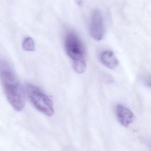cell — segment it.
Wrapping results in <instances>:
<instances>
[{
	"label": "cell",
	"mask_w": 151,
	"mask_h": 151,
	"mask_svg": "<svg viewBox=\"0 0 151 151\" xmlns=\"http://www.w3.org/2000/svg\"><path fill=\"white\" fill-rule=\"evenodd\" d=\"M1 78L6 97L17 111L23 109L25 104L24 90L9 63L1 62Z\"/></svg>",
	"instance_id": "obj_1"
},
{
	"label": "cell",
	"mask_w": 151,
	"mask_h": 151,
	"mask_svg": "<svg viewBox=\"0 0 151 151\" xmlns=\"http://www.w3.org/2000/svg\"><path fill=\"white\" fill-rule=\"evenodd\" d=\"M64 48L67 55L73 62L75 71L84 73L86 69L85 49L82 40L74 32H68L64 40Z\"/></svg>",
	"instance_id": "obj_2"
},
{
	"label": "cell",
	"mask_w": 151,
	"mask_h": 151,
	"mask_svg": "<svg viewBox=\"0 0 151 151\" xmlns=\"http://www.w3.org/2000/svg\"><path fill=\"white\" fill-rule=\"evenodd\" d=\"M25 88L27 96L35 108L48 116L53 114L52 101L41 89L32 84L27 85Z\"/></svg>",
	"instance_id": "obj_3"
},
{
	"label": "cell",
	"mask_w": 151,
	"mask_h": 151,
	"mask_svg": "<svg viewBox=\"0 0 151 151\" xmlns=\"http://www.w3.org/2000/svg\"><path fill=\"white\" fill-rule=\"evenodd\" d=\"M90 32L92 38L96 41H100L104 35V25L103 18L99 9L93 10L91 16Z\"/></svg>",
	"instance_id": "obj_4"
},
{
	"label": "cell",
	"mask_w": 151,
	"mask_h": 151,
	"mask_svg": "<svg viewBox=\"0 0 151 151\" xmlns=\"http://www.w3.org/2000/svg\"><path fill=\"white\" fill-rule=\"evenodd\" d=\"M116 113L118 121L123 126H128L134 120V116L132 112L121 104H118L116 107Z\"/></svg>",
	"instance_id": "obj_5"
},
{
	"label": "cell",
	"mask_w": 151,
	"mask_h": 151,
	"mask_svg": "<svg viewBox=\"0 0 151 151\" xmlns=\"http://www.w3.org/2000/svg\"><path fill=\"white\" fill-rule=\"evenodd\" d=\"M100 60L102 64L110 69L115 68L119 62L112 51L107 50L102 52L100 55Z\"/></svg>",
	"instance_id": "obj_6"
},
{
	"label": "cell",
	"mask_w": 151,
	"mask_h": 151,
	"mask_svg": "<svg viewBox=\"0 0 151 151\" xmlns=\"http://www.w3.org/2000/svg\"><path fill=\"white\" fill-rule=\"evenodd\" d=\"M22 48L24 51L32 52L35 50V44L32 38L29 37H26L22 42Z\"/></svg>",
	"instance_id": "obj_7"
},
{
	"label": "cell",
	"mask_w": 151,
	"mask_h": 151,
	"mask_svg": "<svg viewBox=\"0 0 151 151\" xmlns=\"http://www.w3.org/2000/svg\"><path fill=\"white\" fill-rule=\"evenodd\" d=\"M143 83L147 87L151 88V74H147L142 77Z\"/></svg>",
	"instance_id": "obj_8"
},
{
	"label": "cell",
	"mask_w": 151,
	"mask_h": 151,
	"mask_svg": "<svg viewBox=\"0 0 151 151\" xmlns=\"http://www.w3.org/2000/svg\"><path fill=\"white\" fill-rule=\"evenodd\" d=\"M150 148H151V143H150Z\"/></svg>",
	"instance_id": "obj_9"
}]
</instances>
